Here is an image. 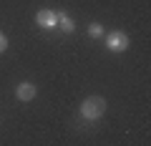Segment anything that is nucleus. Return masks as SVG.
I'll list each match as a JSON object with an SVG mask.
<instances>
[{
	"label": "nucleus",
	"mask_w": 151,
	"mask_h": 146,
	"mask_svg": "<svg viewBox=\"0 0 151 146\" xmlns=\"http://www.w3.org/2000/svg\"><path fill=\"white\" fill-rule=\"evenodd\" d=\"M88 35H91V38H101L103 35V25L101 23H91V25H88Z\"/></svg>",
	"instance_id": "423d86ee"
},
{
	"label": "nucleus",
	"mask_w": 151,
	"mask_h": 146,
	"mask_svg": "<svg viewBox=\"0 0 151 146\" xmlns=\"http://www.w3.org/2000/svg\"><path fill=\"white\" fill-rule=\"evenodd\" d=\"M103 114H106V98L101 96H88L81 103V116L86 121H98Z\"/></svg>",
	"instance_id": "f257e3e1"
},
{
	"label": "nucleus",
	"mask_w": 151,
	"mask_h": 146,
	"mask_svg": "<svg viewBox=\"0 0 151 146\" xmlns=\"http://www.w3.org/2000/svg\"><path fill=\"white\" fill-rule=\"evenodd\" d=\"M58 25L63 28V33H73L76 30V23H73V18H70L68 13H58Z\"/></svg>",
	"instance_id": "39448f33"
},
{
	"label": "nucleus",
	"mask_w": 151,
	"mask_h": 146,
	"mask_svg": "<svg viewBox=\"0 0 151 146\" xmlns=\"http://www.w3.org/2000/svg\"><path fill=\"white\" fill-rule=\"evenodd\" d=\"M35 23L40 28H45V30H53V28L58 25V10H48V8L38 10L35 13Z\"/></svg>",
	"instance_id": "7ed1b4c3"
},
{
	"label": "nucleus",
	"mask_w": 151,
	"mask_h": 146,
	"mask_svg": "<svg viewBox=\"0 0 151 146\" xmlns=\"http://www.w3.org/2000/svg\"><path fill=\"white\" fill-rule=\"evenodd\" d=\"M129 45H131V40H129V35H126L124 30H111L106 35V48L113 50V53H121V50H126Z\"/></svg>",
	"instance_id": "f03ea898"
},
{
	"label": "nucleus",
	"mask_w": 151,
	"mask_h": 146,
	"mask_svg": "<svg viewBox=\"0 0 151 146\" xmlns=\"http://www.w3.org/2000/svg\"><path fill=\"white\" fill-rule=\"evenodd\" d=\"M8 50V38H5V33H0V53H5Z\"/></svg>",
	"instance_id": "0eeeda50"
},
{
	"label": "nucleus",
	"mask_w": 151,
	"mask_h": 146,
	"mask_svg": "<svg viewBox=\"0 0 151 146\" xmlns=\"http://www.w3.org/2000/svg\"><path fill=\"white\" fill-rule=\"evenodd\" d=\"M38 93V88L33 86V83H20V86L15 88V98L18 101H33Z\"/></svg>",
	"instance_id": "20e7f679"
}]
</instances>
